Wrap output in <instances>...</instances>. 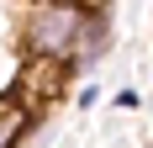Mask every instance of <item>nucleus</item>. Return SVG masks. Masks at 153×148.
Wrapping results in <instances>:
<instances>
[{
	"instance_id": "1",
	"label": "nucleus",
	"mask_w": 153,
	"mask_h": 148,
	"mask_svg": "<svg viewBox=\"0 0 153 148\" xmlns=\"http://www.w3.org/2000/svg\"><path fill=\"white\" fill-rule=\"evenodd\" d=\"M90 16H95L90 0H32L27 21H21V48H27V58L69 64L79 53V37L90 27Z\"/></svg>"
},
{
	"instance_id": "2",
	"label": "nucleus",
	"mask_w": 153,
	"mask_h": 148,
	"mask_svg": "<svg viewBox=\"0 0 153 148\" xmlns=\"http://www.w3.org/2000/svg\"><path fill=\"white\" fill-rule=\"evenodd\" d=\"M27 127H32V111L27 106H5V95H0V148H16Z\"/></svg>"
}]
</instances>
